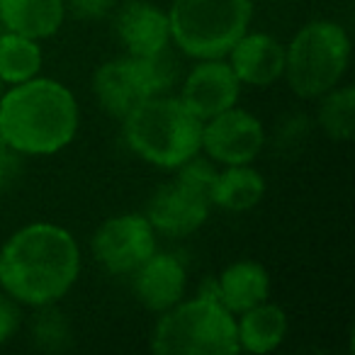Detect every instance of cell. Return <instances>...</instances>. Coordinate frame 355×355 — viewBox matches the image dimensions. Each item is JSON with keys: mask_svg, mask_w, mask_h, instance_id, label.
<instances>
[{"mask_svg": "<svg viewBox=\"0 0 355 355\" xmlns=\"http://www.w3.org/2000/svg\"><path fill=\"white\" fill-rule=\"evenodd\" d=\"M78 132V103L64 83L35 78L0 95V134L25 156H51L66 148Z\"/></svg>", "mask_w": 355, "mask_h": 355, "instance_id": "2", "label": "cell"}, {"mask_svg": "<svg viewBox=\"0 0 355 355\" xmlns=\"http://www.w3.org/2000/svg\"><path fill=\"white\" fill-rule=\"evenodd\" d=\"M119 42L129 56H156L168 49L171 22L168 12L144 0H129L114 20Z\"/></svg>", "mask_w": 355, "mask_h": 355, "instance_id": "13", "label": "cell"}, {"mask_svg": "<svg viewBox=\"0 0 355 355\" xmlns=\"http://www.w3.org/2000/svg\"><path fill=\"white\" fill-rule=\"evenodd\" d=\"M185 266L173 253H153L132 272V287L137 300L148 311L163 314L175 306L185 295Z\"/></svg>", "mask_w": 355, "mask_h": 355, "instance_id": "12", "label": "cell"}, {"mask_svg": "<svg viewBox=\"0 0 355 355\" xmlns=\"http://www.w3.org/2000/svg\"><path fill=\"white\" fill-rule=\"evenodd\" d=\"M64 12V0H0V22L37 42L59 32Z\"/></svg>", "mask_w": 355, "mask_h": 355, "instance_id": "16", "label": "cell"}, {"mask_svg": "<svg viewBox=\"0 0 355 355\" xmlns=\"http://www.w3.org/2000/svg\"><path fill=\"white\" fill-rule=\"evenodd\" d=\"M227 56L236 78L256 88H268L285 73V46L263 32H246Z\"/></svg>", "mask_w": 355, "mask_h": 355, "instance_id": "14", "label": "cell"}, {"mask_svg": "<svg viewBox=\"0 0 355 355\" xmlns=\"http://www.w3.org/2000/svg\"><path fill=\"white\" fill-rule=\"evenodd\" d=\"M37 314L32 316V340L44 353H64L73 345V331L61 309L56 304L35 306Z\"/></svg>", "mask_w": 355, "mask_h": 355, "instance_id": "21", "label": "cell"}, {"mask_svg": "<svg viewBox=\"0 0 355 355\" xmlns=\"http://www.w3.org/2000/svg\"><path fill=\"white\" fill-rule=\"evenodd\" d=\"M209 195L183 180H173L156 190L146 209V219L166 236H188L209 217Z\"/></svg>", "mask_w": 355, "mask_h": 355, "instance_id": "10", "label": "cell"}, {"mask_svg": "<svg viewBox=\"0 0 355 355\" xmlns=\"http://www.w3.org/2000/svg\"><path fill=\"white\" fill-rule=\"evenodd\" d=\"M266 132L256 114L229 107L202 122V148L212 161L224 166H246L261 153Z\"/></svg>", "mask_w": 355, "mask_h": 355, "instance_id": "9", "label": "cell"}, {"mask_svg": "<svg viewBox=\"0 0 355 355\" xmlns=\"http://www.w3.org/2000/svg\"><path fill=\"white\" fill-rule=\"evenodd\" d=\"M42 46L37 40L8 30L0 35V80L3 83H25L35 78L42 69Z\"/></svg>", "mask_w": 355, "mask_h": 355, "instance_id": "19", "label": "cell"}, {"mask_svg": "<svg viewBox=\"0 0 355 355\" xmlns=\"http://www.w3.org/2000/svg\"><path fill=\"white\" fill-rule=\"evenodd\" d=\"M239 348L248 353H270L285 340L287 336V314L282 306L261 302L241 314V321H236Z\"/></svg>", "mask_w": 355, "mask_h": 355, "instance_id": "17", "label": "cell"}, {"mask_svg": "<svg viewBox=\"0 0 355 355\" xmlns=\"http://www.w3.org/2000/svg\"><path fill=\"white\" fill-rule=\"evenodd\" d=\"M219 304L232 314H243L251 306L261 304L270 295V275L256 261H236L217 277Z\"/></svg>", "mask_w": 355, "mask_h": 355, "instance_id": "15", "label": "cell"}, {"mask_svg": "<svg viewBox=\"0 0 355 355\" xmlns=\"http://www.w3.org/2000/svg\"><path fill=\"white\" fill-rule=\"evenodd\" d=\"M173 80L168 51L156 56H122L95 71L93 93L100 107L122 119L132 107L151 95H161Z\"/></svg>", "mask_w": 355, "mask_h": 355, "instance_id": "7", "label": "cell"}, {"mask_svg": "<svg viewBox=\"0 0 355 355\" xmlns=\"http://www.w3.org/2000/svg\"><path fill=\"white\" fill-rule=\"evenodd\" d=\"M319 105V124L331 139L336 141H348L353 137V112H355V88H331L321 95Z\"/></svg>", "mask_w": 355, "mask_h": 355, "instance_id": "20", "label": "cell"}, {"mask_svg": "<svg viewBox=\"0 0 355 355\" xmlns=\"http://www.w3.org/2000/svg\"><path fill=\"white\" fill-rule=\"evenodd\" d=\"M117 0H69L71 10L78 20H98L114 8Z\"/></svg>", "mask_w": 355, "mask_h": 355, "instance_id": "23", "label": "cell"}, {"mask_svg": "<svg viewBox=\"0 0 355 355\" xmlns=\"http://www.w3.org/2000/svg\"><path fill=\"white\" fill-rule=\"evenodd\" d=\"M263 195H266V180L246 163V166H227V171L217 173L209 188V202L229 212H246L261 202Z\"/></svg>", "mask_w": 355, "mask_h": 355, "instance_id": "18", "label": "cell"}, {"mask_svg": "<svg viewBox=\"0 0 355 355\" xmlns=\"http://www.w3.org/2000/svg\"><path fill=\"white\" fill-rule=\"evenodd\" d=\"M241 93V80L232 71V66L222 59H202L188 73L180 90V103L190 114L205 122L224 110L234 107Z\"/></svg>", "mask_w": 355, "mask_h": 355, "instance_id": "11", "label": "cell"}, {"mask_svg": "<svg viewBox=\"0 0 355 355\" xmlns=\"http://www.w3.org/2000/svg\"><path fill=\"white\" fill-rule=\"evenodd\" d=\"M350 61L348 32L331 20L304 25L285 49V73L300 98H321L336 88Z\"/></svg>", "mask_w": 355, "mask_h": 355, "instance_id": "6", "label": "cell"}, {"mask_svg": "<svg viewBox=\"0 0 355 355\" xmlns=\"http://www.w3.org/2000/svg\"><path fill=\"white\" fill-rule=\"evenodd\" d=\"M251 17V0H175L168 12L171 40L193 59H224Z\"/></svg>", "mask_w": 355, "mask_h": 355, "instance_id": "5", "label": "cell"}, {"mask_svg": "<svg viewBox=\"0 0 355 355\" xmlns=\"http://www.w3.org/2000/svg\"><path fill=\"white\" fill-rule=\"evenodd\" d=\"M78 243L59 224H27L0 248V287L20 304H56L78 280Z\"/></svg>", "mask_w": 355, "mask_h": 355, "instance_id": "1", "label": "cell"}, {"mask_svg": "<svg viewBox=\"0 0 355 355\" xmlns=\"http://www.w3.org/2000/svg\"><path fill=\"white\" fill-rule=\"evenodd\" d=\"M93 256L112 275H132L156 253V229L146 214H119L100 224L93 234Z\"/></svg>", "mask_w": 355, "mask_h": 355, "instance_id": "8", "label": "cell"}, {"mask_svg": "<svg viewBox=\"0 0 355 355\" xmlns=\"http://www.w3.org/2000/svg\"><path fill=\"white\" fill-rule=\"evenodd\" d=\"M17 168V151H12L0 134V180H10V175Z\"/></svg>", "mask_w": 355, "mask_h": 355, "instance_id": "24", "label": "cell"}, {"mask_svg": "<svg viewBox=\"0 0 355 355\" xmlns=\"http://www.w3.org/2000/svg\"><path fill=\"white\" fill-rule=\"evenodd\" d=\"M129 148L158 168H178L202 151V122L175 98L151 95L122 117Z\"/></svg>", "mask_w": 355, "mask_h": 355, "instance_id": "3", "label": "cell"}, {"mask_svg": "<svg viewBox=\"0 0 355 355\" xmlns=\"http://www.w3.org/2000/svg\"><path fill=\"white\" fill-rule=\"evenodd\" d=\"M0 95H3V80H0Z\"/></svg>", "mask_w": 355, "mask_h": 355, "instance_id": "25", "label": "cell"}, {"mask_svg": "<svg viewBox=\"0 0 355 355\" xmlns=\"http://www.w3.org/2000/svg\"><path fill=\"white\" fill-rule=\"evenodd\" d=\"M17 326H20V309L17 302L12 297H8L6 292H0V345L15 336Z\"/></svg>", "mask_w": 355, "mask_h": 355, "instance_id": "22", "label": "cell"}, {"mask_svg": "<svg viewBox=\"0 0 355 355\" xmlns=\"http://www.w3.org/2000/svg\"><path fill=\"white\" fill-rule=\"evenodd\" d=\"M156 355H234L239 353L236 319L219 302L195 297L163 311L151 334Z\"/></svg>", "mask_w": 355, "mask_h": 355, "instance_id": "4", "label": "cell"}]
</instances>
